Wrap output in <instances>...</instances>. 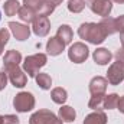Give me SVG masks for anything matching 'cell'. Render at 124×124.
Masks as SVG:
<instances>
[{"label":"cell","mask_w":124,"mask_h":124,"mask_svg":"<svg viewBox=\"0 0 124 124\" xmlns=\"http://www.w3.org/2000/svg\"><path fill=\"white\" fill-rule=\"evenodd\" d=\"M78 35L81 39H84L93 45L102 43L105 40V38L108 36L100 23H82L78 28Z\"/></svg>","instance_id":"obj_1"},{"label":"cell","mask_w":124,"mask_h":124,"mask_svg":"<svg viewBox=\"0 0 124 124\" xmlns=\"http://www.w3.org/2000/svg\"><path fill=\"white\" fill-rule=\"evenodd\" d=\"M46 62H48V56L45 54H35L31 56H26L23 62V71L28 72L31 78H35L39 74V69L46 65Z\"/></svg>","instance_id":"obj_2"},{"label":"cell","mask_w":124,"mask_h":124,"mask_svg":"<svg viewBox=\"0 0 124 124\" xmlns=\"http://www.w3.org/2000/svg\"><path fill=\"white\" fill-rule=\"evenodd\" d=\"M13 107L19 113H28L35 107V97L31 93H19L13 98Z\"/></svg>","instance_id":"obj_3"},{"label":"cell","mask_w":124,"mask_h":124,"mask_svg":"<svg viewBox=\"0 0 124 124\" xmlns=\"http://www.w3.org/2000/svg\"><path fill=\"white\" fill-rule=\"evenodd\" d=\"M29 124H63L61 118H58L49 110H39L33 113L29 118Z\"/></svg>","instance_id":"obj_4"},{"label":"cell","mask_w":124,"mask_h":124,"mask_svg":"<svg viewBox=\"0 0 124 124\" xmlns=\"http://www.w3.org/2000/svg\"><path fill=\"white\" fill-rule=\"evenodd\" d=\"M88 55H90V49L82 42H75L69 48V51H68V58L74 63H82V62H85L87 58H88Z\"/></svg>","instance_id":"obj_5"},{"label":"cell","mask_w":124,"mask_h":124,"mask_svg":"<svg viewBox=\"0 0 124 124\" xmlns=\"http://www.w3.org/2000/svg\"><path fill=\"white\" fill-rule=\"evenodd\" d=\"M3 69L6 71L10 82L16 87V88H23L28 82L26 75L23 74V71L19 68V65H10V66H3Z\"/></svg>","instance_id":"obj_6"},{"label":"cell","mask_w":124,"mask_h":124,"mask_svg":"<svg viewBox=\"0 0 124 124\" xmlns=\"http://www.w3.org/2000/svg\"><path fill=\"white\" fill-rule=\"evenodd\" d=\"M123 79H124V62L117 61L108 68L107 81L111 85H118Z\"/></svg>","instance_id":"obj_7"},{"label":"cell","mask_w":124,"mask_h":124,"mask_svg":"<svg viewBox=\"0 0 124 124\" xmlns=\"http://www.w3.org/2000/svg\"><path fill=\"white\" fill-rule=\"evenodd\" d=\"M90 9L93 10V13L98 15V16L108 17L113 10V3H111V0H91Z\"/></svg>","instance_id":"obj_8"},{"label":"cell","mask_w":124,"mask_h":124,"mask_svg":"<svg viewBox=\"0 0 124 124\" xmlns=\"http://www.w3.org/2000/svg\"><path fill=\"white\" fill-rule=\"evenodd\" d=\"M32 29L35 35H38L39 38H43L51 31V22L46 16H36V19L32 23Z\"/></svg>","instance_id":"obj_9"},{"label":"cell","mask_w":124,"mask_h":124,"mask_svg":"<svg viewBox=\"0 0 124 124\" xmlns=\"http://www.w3.org/2000/svg\"><path fill=\"white\" fill-rule=\"evenodd\" d=\"M9 28L13 33V36L17 40H26L31 35V28H28V25H22V23H16V22H10Z\"/></svg>","instance_id":"obj_10"},{"label":"cell","mask_w":124,"mask_h":124,"mask_svg":"<svg viewBox=\"0 0 124 124\" xmlns=\"http://www.w3.org/2000/svg\"><path fill=\"white\" fill-rule=\"evenodd\" d=\"M107 85H108L107 78H104V77H94L93 79H91V82H90V93L93 94V95L105 94Z\"/></svg>","instance_id":"obj_11"},{"label":"cell","mask_w":124,"mask_h":124,"mask_svg":"<svg viewBox=\"0 0 124 124\" xmlns=\"http://www.w3.org/2000/svg\"><path fill=\"white\" fill-rule=\"evenodd\" d=\"M63 49H65V43L62 42L61 39H58L56 36L51 38V39L48 40V43H46V51H48V54H49L51 56H58V55H61Z\"/></svg>","instance_id":"obj_12"},{"label":"cell","mask_w":124,"mask_h":124,"mask_svg":"<svg viewBox=\"0 0 124 124\" xmlns=\"http://www.w3.org/2000/svg\"><path fill=\"white\" fill-rule=\"evenodd\" d=\"M93 58L95 61V63H98V65H107L108 62L111 61L113 55H111V52L107 48H98V49L94 51Z\"/></svg>","instance_id":"obj_13"},{"label":"cell","mask_w":124,"mask_h":124,"mask_svg":"<svg viewBox=\"0 0 124 124\" xmlns=\"http://www.w3.org/2000/svg\"><path fill=\"white\" fill-rule=\"evenodd\" d=\"M22 62V54L19 51H7L3 59V66H10V65H19Z\"/></svg>","instance_id":"obj_14"},{"label":"cell","mask_w":124,"mask_h":124,"mask_svg":"<svg viewBox=\"0 0 124 124\" xmlns=\"http://www.w3.org/2000/svg\"><path fill=\"white\" fill-rule=\"evenodd\" d=\"M56 38H58V39H61L65 45H68V43H71V42H72L74 32H72V29H71L68 25H61V26H59V29H58V32H56Z\"/></svg>","instance_id":"obj_15"},{"label":"cell","mask_w":124,"mask_h":124,"mask_svg":"<svg viewBox=\"0 0 124 124\" xmlns=\"http://www.w3.org/2000/svg\"><path fill=\"white\" fill-rule=\"evenodd\" d=\"M84 124H107V116L104 111H95L85 117Z\"/></svg>","instance_id":"obj_16"},{"label":"cell","mask_w":124,"mask_h":124,"mask_svg":"<svg viewBox=\"0 0 124 124\" xmlns=\"http://www.w3.org/2000/svg\"><path fill=\"white\" fill-rule=\"evenodd\" d=\"M55 7H56V6L52 4L49 0H40V3L38 4V7H36L35 12H36L38 16H46V17H48V16L55 10Z\"/></svg>","instance_id":"obj_17"},{"label":"cell","mask_w":124,"mask_h":124,"mask_svg":"<svg viewBox=\"0 0 124 124\" xmlns=\"http://www.w3.org/2000/svg\"><path fill=\"white\" fill-rule=\"evenodd\" d=\"M75 117H77V113H75V110H74L72 107H69V105H63V107L59 108V118H61L62 121L71 123V121L75 120Z\"/></svg>","instance_id":"obj_18"},{"label":"cell","mask_w":124,"mask_h":124,"mask_svg":"<svg viewBox=\"0 0 124 124\" xmlns=\"http://www.w3.org/2000/svg\"><path fill=\"white\" fill-rule=\"evenodd\" d=\"M36 12L31 9V7H26V6H23V7H20L19 9V17H20V20H23V22H26V23H33V20L36 19Z\"/></svg>","instance_id":"obj_19"},{"label":"cell","mask_w":124,"mask_h":124,"mask_svg":"<svg viewBox=\"0 0 124 124\" xmlns=\"http://www.w3.org/2000/svg\"><path fill=\"white\" fill-rule=\"evenodd\" d=\"M19 9H20V3L17 0H7L3 4V10L6 16H15L16 13H19Z\"/></svg>","instance_id":"obj_20"},{"label":"cell","mask_w":124,"mask_h":124,"mask_svg":"<svg viewBox=\"0 0 124 124\" xmlns=\"http://www.w3.org/2000/svg\"><path fill=\"white\" fill-rule=\"evenodd\" d=\"M104 98H105V94H97V95H93L90 102H88V107L91 110H95V111H101L104 108Z\"/></svg>","instance_id":"obj_21"},{"label":"cell","mask_w":124,"mask_h":124,"mask_svg":"<svg viewBox=\"0 0 124 124\" xmlns=\"http://www.w3.org/2000/svg\"><path fill=\"white\" fill-rule=\"evenodd\" d=\"M36 84L42 88V90H51V85H52V79L48 74H43V72H39L36 77Z\"/></svg>","instance_id":"obj_22"},{"label":"cell","mask_w":124,"mask_h":124,"mask_svg":"<svg viewBox=\"0 0 124 124\" xmlns=\"http://www.w3.org/2000/svg\"><path fill=\"white\" fill-rule=\"evenodd\" d=\"M100 25L102 26V29L105 31L107 35H114V33H117L116 31V19H113V17H102V20L100 22Z\"/></svg>","instance_id":"obj_23"},{"label":"cell","mask_w":124,"mask_h":124,"mask_svg":"<svg viewBox=\"0 0 124 124\" xmlns=\"http://www.w3.org/2000/svg\"><path fill=\"white\" fill-rule=\"evenodd\" d=\"M51 98H52V101L56 102V104H63V102L66 101V98H68V94H66V91H65L63 88L58 87V88H54V90H52Z\"/></svg>","instance_id":"obj_24"},{"label":"cell","mask_w":124,"mask_h":124,"mask_svg":"<svg viewBox=\"0 0 124 124\" xmlns=\"http://www.w3.org/2000/svg\"><path fill=\"white\" fill-rule=\"evenodd\" d=\"M118 98H120V97H118L116 93L105 95V98H104V108H105V110H113V108H117Z\"/></svg>","instance_id":"obj_25"},{"label":"cell","mask_w":124,"mask_h":124,"mask_svg":"<svg viewBox=\"0 0 124 124\" xmlns=\"http://www.w3.org/2000/svg\"><path fill=\"white\" fill-rule=\"evenodd\" d=\"M84 9H85L84 0H69L68 1V10L72 13H81Z\"/></svg>","instance_id":"obj_26"},{"label":"cell","mask_w":124,"mask_h":124,"mask_svg":"<svg viewBox=\"0 0 124 124\" xmlns=\"http://www.w3.org/2000/svg\"><path fill=\"white\" fill-rule=\"evenodd\" d=\"M9 38H10V32L7 31L6 28L4 29H0V55L4 49V45L9 42Z\"/></svg>","instance_id":"obj_27"},{"label":"cell","mask_w":124,"mask_h":124,"mask_svg":"<svg viewBox=\"0 0 124 124\" xmlns=\"http://www.w3.org/2000/svg\"><path fill=\"white\" fill-rule=\"evenodd\" d=\"M19 118L15 114H7V116H3L1 117V124H19Z\"/></svg>","instance_id":"obj_28"},{"label":"cell","mask_w":124,"mask_h":124,"mask_svg":"<svg viewBox=\"0 0 124 124\" xmlns=\"http://www.w3.org/2000/svg\"><path fill=\"white\" fill-rule=\"evenodd\" d=\"M7 74H6V71L3 69L1 72H0V91H3L4 88H6V85H7Z\"/></svg>","instance_id":"obj_29"},{"label":"cell","mask_w":124,"mask_h":124,"mask_svg":"<svg viewBox=\"0 0 124 124\" xmlns=\"http://www.w3.org/2000/svg\"><path fill=\"white\" fill-rule=\"evenodd\" d=\"M116 31L117 32H123L124 31V15L118 16L116 19Z\"/></svg>","instance_id":"obj_30"},{"label":"cell","mask_w":124,"mask_h":124,"mask_svg":"<svg viewBox=\"0 0 124 124\" xmlns=\"http://www.w3.org/2000/svg\"><path fill=\"white\" fill-rule=\"evenodd\" d=\"M39 3H40V0H23V4H25L26 7L33 9V10H36V7H38Z\"/></svg>","instance_id":"obj_31"},{"label":"cell","mask_w":124,"mask_h":124,"mask_svg":"<svg viewBox=\"0 0 124 124\" xmlns=\"http://www.w3.org/2000/svg\"><path fill=\"white\" fill-rule=\"evenodd\" d=\"M117 108L120 110V113H123L124 114V95L121 98H118V104H117Z\"/></svg>","instance_id":"obj_32"},{"label":"cell","mask_w":124,"mask_h":124,"mask_svg":"<svg viewBox=\"0 0 124 124\" xmlns=\"http://www.w3.org/2000/svg\"><path fill=\"white\" fill-rule=\"evenodd\" d=\"M116 58H117V61L124 62V48H123V49H120V51H117V54H116Z\"/></svg>","instance_id":"obj_33"},{"label":"cell","mask_w":124,"mask_h":124,"mask_svg":"<svg viewBox=\"0 0 124 124\" xmlns=\"http://www.w3.org/2000/svg\"><path fill=\"white\" fill-rule=\"evenodd\" d=\"M120 42H121V46L124 48V31L120 32Z\"/></svg>","instance_id":"obj_34"},{"label":"cell","mask_w":124,"mask_h":124,"mask_svg":"<svg viewBox=\"0 0 124 124\" xmlns=\"http://www.w3.org/2000/svg\"><path fill=\"white\" fill-rule=\"evenodd\" d=\"M52 4H55V6H58V4H61L62 3V0H49Z\"/></svg>","instance_id":"obj_35"},{"label":"cell","mask_w":124,"mask_h":124,"mask_svg":"<svg viewBox=\"0 0 124 124\" xmlns=\"http://www.w3.org/2000/svg\"><path fill=\"white\" fill-rule=\"evenodd\" d=\"M113 1H116V3H120V4H123L124 0H113Z\"/></svg>","instance_id":"obj_36"},{"label":"cell","mask_w":124,"mask_h":124,"mask_svg":"<svg viewBox=\"0 0 124 124\" xmlns=\"http://www.w3.org/2000/svg\"><path fill=\"white\" fill-rule=\"evenodd\" d=\"M0 124H1V116H0Z\"/></svg>","instance_id":"obj_37"},{"label":"cell","mask_w":124,"mask_h":124,"mask_svg":"<svg viewBox=\"0 0 124 124\" xmlns=\"http://www.w3.org/2000/svg\"><path fill=\"white\" fill-rule=\"evenodd\" d=\"M90 1H91V0H90Z\"/></svg>","instance_id":"obj_38"}]
</instances>
